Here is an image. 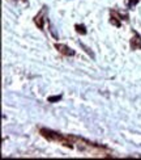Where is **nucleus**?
Here are the masks:
<instances>
[{"label":"nucleus","instance_id":"nucleus-5","mask_svg":"<svg viewBox=\"0 0 141 160\" xmlns=\"http://www.w3.org/2000/svg\"><path fill=\"white\" fill-rule=\"evenodd\" d=\"M62 98V96H54V97H49V102H55V101H59Z\"/></svg>","mask_w":141,"mask_h":160},{"label":"nucleus","instance_id":"nucleus-1","mask_svg":"<svg viewBox=\"0 0 141 160\" xmlns=\"http://www.w3.org/2000/svg\"><path fill=\"white\" fill-rule=\"evenodd\" d=\"M46 16H47V8L43 7V8L41 9V12H39L38 15L35 16V18H34V22L38 25L39 29H43V25H45V21H46Z\"/></svg>","mask_w":141,"mask_h":160},{"label":"nucleus","instance_id":"nucleus-3","mask_svg":"<svg viewBox=\"0 0 141 160\" xmlns=\"http://www.w3.org/2000/svg\"><path fill=\"white\" fill-rule=\"evenodd\" d=\"M131 48L132 49H141V37L139 34H135V37L131 39Z\"/></svg>","mask_w":141,"mask_h":160},{"label":"nucleus","instance_id":"nucleus-6","mask_svg":"<svg viewBox=\"0 0 141 160\" xmlns=\"http://www.w3.org/2000/svg\"><path fill=\"white\" fill-rule=\"evenodd\" d=\"M110 22L111 24H114V25H115V26H120V22L118 21V20H116V17H111V20H110Z\"/></svg>","mask_w":141,"mask_h":160},{"label":"nucleus","instance_id":"nucleus-4","mask_svg":"<svg viewBox=\"0 0 141 160\" xmlns=\"http://www.w3.org/2000/svg\"><path fill=\"white\" fill-rule=\"evenodd\" d=\"M75 28H76V32H77V33H81V34H86V29H85V26H84V25H78V24H77Z\"/></svg>","mask_w":141,"mask_h":160},{"label":"nucleus","instance_id":"nucleus-2","mask_svg":"<svg viewBox=\"0 0 141 160\" xmlns=\"http://www.w3.org/2000/svg\"><path fill=\"white\" fill-rule=\"evenodd\" d=\"M55 48L58 49L59 52H62V54L67 55V57H72V55H75V51H73L71 48H68V46H65V45H62V43H56L55 45Z\"/></svg>","mask_w":141,"mask_h":160},{"label":"nucleus","instance_id":"nucleus-7","mask_svg":"<svg viewBox=\"0 0 141 160\" xmlns=\"http://www.w3.org/2000/svg\"><path fill=\"white\" fill-rule=\"evenodd\" d=\"M137 4V0H127V5L128 7H133Z\"/></svg>","mask_w":141,"mask_h":160}]
</instances>
